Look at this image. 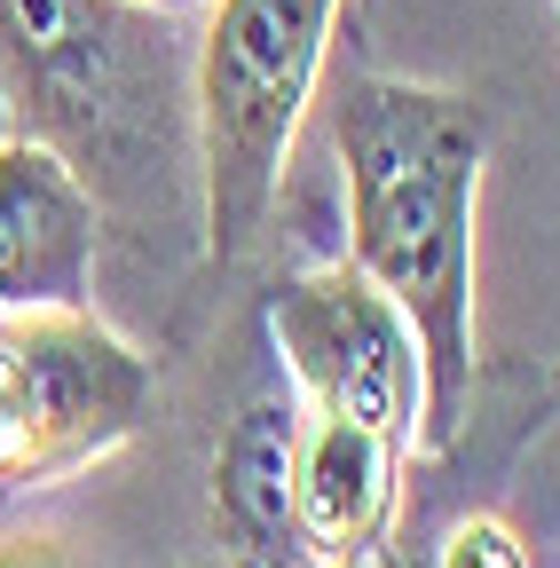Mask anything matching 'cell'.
Instances as JSON below:
<instances>
[{"label": "cell", "mask_w": 560, "mask_h": 568, "mask_svg": "<svg viewBox=\"0 0 560 568\" xmlns=\"http://www.w3.org/2000/svg\"><path fill=\"white\" fill-rule=\"evenodd\" d=\"M489 119L466 88H427L347 63L332 88V159L347 197V261L410 316L427 355L418 450H458L474 418V301H481V174Z\"/></svg>", "instance_id": "cell-1"}, {"label": "cell", "mask_w": 560, "mask_h": 568, "mask_svg": "<svg viewBox=\"0 0 560 568\" xmlns=\"http://www.w3.org/2000/svg\"><path fill=\"white\" fill-rule=\"evenodd\" d=\"M0 119L40 142L134 245L205 237L197 103L174 9L143 0H0Z\"/></svg>", "instance_id": "cell-2"}, {"label": "cell", "mask_w": 560, "mask_h": 568, "mask_svg": "<svg viewBox=\"0 0 560 568\" xmlns=\"http://www.w3.org/2000/svg\"><path fill=\"white\" fill-rule=\"evenodd\" d=\"M347 0H214L190 40L197 103V190H205V268H237L293 174V134L324 88Z\"/></svg>", "instance_id": "cell-3"}, {"label": "cell", "mask_w": 560, "mask_h": 568, "mask_svg": "<svg viewBox=\"0 0 560 568\" xmlns=\"http://www.w3.org/2000/svg\"><path fill=\"white\" fill-rule=\"evenodd\" d=\"M159 364L88 301L0 308V497L55 489L151 426Z\"/></svg>", "instance_id": "cell-4"}, {"label": "cell", "mask_w": 560, "mask_h": 568, "mask_svg": "<svg viewBox=\"0 0 560 568\" xmlns=\"http://www.w3.org/2000/svg\"><path fill=\"white\" fill-rule=\"evenodd\" d=\"M261 324H268V347L285 364L301 410L364 418V426L418 443V426H427V355H418L410 316L347 253L285 276L261 301Z\"/></svg>", "instance_id": "cell-5"}, {"label": "cell", "mask_w": 560, "mask_h": 568, "mask_svg": "<svg viewBox=\"0 0 560 568\" xmlns=\"http://www.w3.org/2000/svg\"><path fill=\"white\" fill-rule=\"evenodd\" d=\"M293 458H301V395H293V379L253 387L230 410L222 443H214V474H205L222 568H324L308 552V537H301Z\"/></svg>", "instance_id": "cell-6"}, {"label": "cell", "mask_w": 560, "mask_h": 568, "mask_svg": "<svg viewBox=\"0 0 560 568\" xmlns=\"http://www.w3.org/2000/svg\"><path fill=\"white\" fill-rule=\"evenodd\" d=\"M103 213L72 166L0 134V308H72L95 284Z\"/></svg>", "instance_id": "cell-7"}, {"label": "cell", "mask_w": 560, "mask_h": 568, "mask_svg": "<svg viewBox=\"0 0 560 568\" xmlns=\"http://www.w3.org/2000/svg\"><path fill=\"white\" fill-rule=\"evenodd\" d=\"M410 450H418V443L387 435V426L301 410L293 506H301V537H308L316 560H347V552H371V545L395 537Z\"/></svg>", "instance_id": "cell-8"}, {"label": "cell", "mask_w": 560, "mask_h": 568, "mask_svg": "<svg viewBox=\"0 0 560 568\" xmlns=\"http://www.w3.org/2000/svg\"><path fill=\"white\" fill-rule=\"evenodd\" d=\"M427 568H537V552H529V537H521L506 514H466V521L435 545Z\"/></svg>", "instance_id": "cell-9"}, {"label": "cell", "mask_w": 560, "mask_h": 568, "mask_svg": "<svg viewBox=\"0 0 560 568\" xmlns=\"http://www.w3.org/2000/svg\"><path fill=\"white\" fill-rule=\"evenodd\" d=\"M0 568H80L55 537H0Z\"/></svg>", "instance_id": "cell-10"}, {"label": "cell", "mask_w": 560, "mask_h": 568, "mask_svg": "<svg viewBox=\"0 0 560 568\" xmlns=\"http://www.w3.org/2000/svg\"><path fill=\"white\" fill-rule=\"evenodd\" d=\"M324 568H410V560H403L395 537H387V545H371V552H347V560H324Z\"/></svg>", "instance_id": "cell-11"}, {"label": "cell", "mask_w": 560, "mask_h": 568, "mask_svg": "<svg viewBox=\"0 0 560 568\" xmlns=\"http://www.w3.org/2000/svg\"><path fill=\"white\" fill-rule=\"evenodd\" d=\"M544 418H560V364H552V387H544V403L529 410V435H537V426H544Z\"/></svg>", "instance_id": "cell-12"}, {"label": "cell", "mask_w": 560, "mask_h": 568, "mask_svg": "<svg viewBox=\"0 0 560 568\" xmlns=\"http://www.w3.org/2000/svg\"><path fill=\"white\" fill-rule=\"evenodd\" d=\"M143 9H174L182 17V9H197V0H143Z\"/></svg>", "instance_id": "cell-13"}, {"label": "cell", "mask_w": 560, "mask_h": 568, "mask_svg": "<svg viewBox=\"0 0 560 568\" xmlns=\"http://www.w3.org/2000/svg\"><path fill=\"white\" fill-rule=\"evenodd\" d=\"M552 9H560V0H552Z\"/></svg>", "instance_id": "cell-14"}]
</instances>
